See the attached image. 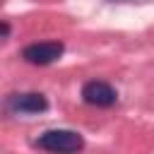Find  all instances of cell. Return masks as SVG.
<instances>
[{
  "instance_id": "2",
  "label": "cell",
  "mask_w": 154,
  "mask_h": 154,
  "mask_svg": "<svg viewBox=\"0 0 154 154\" xmlns=\"http://www.w3.org/2000/svg\"><path fill=\"white\" fill-rule=\"evenodd\" d=\"M5 108L12 116H36L48 108V99L38 91H22V94H10L5 101Z\"/></svg>"
},
{
  "instance_id": "5",
  "label": "cell",
  "mask_w": 154,
  "mask_h": 154,
  "mask_svg": "<svg viewBox=\"0 0 154 154\" xmlns=\"http://www.w3.org/2000/svg\"><path fill=\"white\" fill-rule=\"evenodd\" d=\"M113 2H116V0H113ZM120 2H123V0H120Z\"/></svg>"
},
{
  "instance_id": "3",
  "label": "cell",
  "mask_w": 154,
  "mask_h": 154,
  "mask_svg": "<svg viewBox=\"0 0 154 154\" xmlns=\"http://www.w3.org/2000/svg\"><path fill=\"white\" fill-rule=\"evenodd\" d=\"M65 46L60 41H38V43H29L22 51V58L31 65H51L63 55Z\"/></svg>"
},
{
  "instance_id": "1",
  "label": "cell",
  "mask_w": 154,
  "mask_h": 154,
  "mask_svg": "<svg viewBox=\"0 0 154 154\" xmlns=\"http://www.w3.org/2000/svg\"><path fill=\"white\" fill-rule=\"evenodd\" d=\"M34 144L51 154H77L84 147V140L75 130H46Z\"/></svg>"
},
{
  "instance_id": "4",
  "label": "cell",
  "mask_w": 154,
  "mask_h": 154,
  "mask_svg": "<svg viewBox=\"0 0 154 154\" xmlns=\"http://www.w3.org/2000/svg\"><path fill=\"white\" fill-rule=\"evenodd\" d=\"M82 99L89 103V106H99V108H108L116 103V89L108 84V82H101V79H91L82 87Z\"/></svg>"
}]
</instances>
